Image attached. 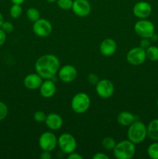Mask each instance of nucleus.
I'll use <instances>...</instances> for the list:
<instances>
[{
  "label": "nucleus",
  "mask_w": 158,
  "mask_h": 159,
  "mask_svg": "<svg viewBox=\"0 0 158 159\" xmlns=\"http://www.w3.org/2000/svg\"><path fill=\"white\" fill-rule=\"evenodd\" d=\"M8 115V107L4 102L0 101V121L4 120Z\"/></svg>",
  "instance_id": "nucleus-27"
},
{
  "label": "nucleus",
  "mask_w": 158,
  "mask_h": 159,
  "mask_svg": "<svg viewBox=\"0 0 158 159\" xmlns=\"http://www.w3.org/2000/svg\"><path fill=\"white\" fill-rule=\"evenodd\" d=\"M43 82V78L37 73H31L27 75L23 80V84L26 89L30 90L37 89Z\"/></svg>",
  "instance_id": "nucleus-14"
},
{
  "label": "nucleus",
  "mask_w": 158,
  "mask_h": 159,
  "mask_svg": "<svg viewBox=\"0 0 158 159\" xmlns=\"http://www.w3.org/2000/svg\"><path fill=\"white\" fill-rule=\"evenodd\" d=\"M88 82H89L91 85H95L96 84L99 82V77H98V75H96L95 74H93V73H91V74L88 75Z\"/></svg>",
  "instance_id": "nucleus-29"
},
{
  "label": "nucleus",
  "mask_w": 158,
  "mask_h": 159,
  "mask_svg": "<svg viewBox=\"0 0 158 159\" xmlns=\"http://www.w3.org/2000/svg\"><path fill=\"white\" fill-rule=\"evenodd\" d=\"M102 147H103L105 150L111 151L114 149L116 143V141H115L112 138L107 137V138H105L103 140H102Z\"/></svg>",
  "instance_id": "nucleus-24"
},
{
  "label": "nucleus",
  "mask_w": 158,
  "mask_h": 159,
  "mask_svg": "<svg viewBox=\"0 0 158 159\" xmlns=\"http://www.w3.org/2000/svg\"><path fill=\"white\" fill-rule=\"evenodd\" d=\"M68 159H83V157L78 153H76V152H72V153L68 154Z\"/></svg>",
  "instance_id": "nucleus-34"
},
{
  "label": "nucleus",
  "mask_w": 158,
  "mask_h": 159,
  "mask_svg": "<svg viewBox=\"0 0 158 159\" xmlns=\"http://www.w3.org/2000/svg\"><path fill=\"white\" fill-rule=\"evenodd\" d=\"M59 79L64 82L69 83L73 82L77 75V69L71 65H66L60 68L58 71Z\"/></svg>",
  "instance_id": "nucleus-12"
},
{
  "label": "nucleus",
  "mask_w": 158,
  "mask_h": 159,
  "mask_svg": "<svg viewBox=\"0 0 158 159\" xmlns=\"http://www.w3.org/2000/svg\"><path fill=\"white\" fill-rule=\"evenodd\" d=\"M147 59L146 50L140 47H136L130 49L126 54L127 62L132 65H140Z\"/></svg>",
  "instance_id": "nucleus-8"
},
{
  "label": "nucleus",
  "mask_w": 158,
  "mask_h": 159,
  "mask_svg": "<svg viewBox=\"0 0 158 159\" xmlns=\"http://www.w3.org/2000/svg\"><path fill=\"white\" fill-rule=\"evenodd\" d=\"M136 120V117L132 113L128 111H122L119 113L117 116V121L120 125L124 127H129Z\"/></svg>",
  "instance_id": "nucleus-18"
},
{
  "label": "nucleus",
  "mask_w": 158,
  "mask_h": 159,
  "mask_svg": "<svg viewBox=\"0 0 158 159\" xmlns=\"http://www.w3.org/2000/svg\"><path fill=\"white\" fill-rule=\"evenodd\" d=\"M127 137L133 144H140L147 137V127L143 122L136 120L129 126Z\"/></svg>",
  "instance_id": "nucleus-2"
},
{
  "label": "nucleus",
  "mask_w": 158,
  "mask_h": 159,
  "mask_svg": "<svg viewBox=\"0 0 158 159\" xmlns=\"http://www.w3.org/2000/svg\"><path fill=\"white\" fill-rule=\"evenodd\" d=\"M134 30L139 37L142 38L150 39L155 34V26L150 20L142 19L136 23Z\"/></svg>",
  "instance_id": "nucleus-5"
},
{
  "label": "nucleus",
  "mask_w": 158,
  "mask_h": 159,
  "mask_svg": "<svg viewBox=\"0 0 158 159\" xmlns=\"http://www.w3.org/2000/svg\"><path fill=\"white\" fill-rule=\"evenodd\" d=\"M35 69L37 74L40 75L43 79H52L58 73L60 61L54 54H43L36 61Z\"/></svg>",
  "instance_id": "nucleus-1"
},
{
  "label": "nucleus",
  "mask_w": 158,
  "mask_h": 159,
  "mask_svg": "<svg viewBox=\"0 0 158 159\" xmlns=\"http://www.w3.org/2000/svg\"><path fill=\"white\" fill-rule=\"evenodd\" d=\"M53 26L49 20L46 19H39L33 25V31L40 37H46L52 33Z\"/></svg>",
  "instance_id": "nucleus-9"
},
{
  "label": "nucleus",
  "mask_w": 158,
  "mask_h": 159,
  "mask_svg": "<svg viewBox=\"0 0 158 159\" xmlns=\"http://www.w3.org/2000/svg\"><path fill=\"white\" fill-rule=\"evenodd\" d=\"M71 9L77 16L86 17L91 13V6L88 0H74Z\"/></svg>",
  "instance_id": "nucleus-11"
},
{
  "label": "nucleus",
  "mask_w": 158,
  "mask_h": 159,
  "mask_svg": "<svg viewBox=\"0 0 158 159\" xmlns=\"http://www.w3.org/2000/svg\"><path fill=\"white\" fill-rule=\"evenodd\" d=\"M57 145V138L54 133L46 131L39 138V146L42 151L52 152Z\"/></svg>",
  "instance_id": "nucleus-7"
},
{
  "label": "nucleus",
  "mask_w": 158,
  "mask_h": 159,
  "mask_svg": "<svg viewBox=\"0 0 158 159\" xmlns=\"http://www.w3.org/2000/svg\"><path fill=\"white\" fill-rule=\"evenodd\" d=\"M3 22H4V20H3V16H2V15L1 12H0V27H1L2 24L3 23Z\"/></svg>",
  "instance_id": "nucleus-36"
},
{
  "label": "nucleus",
  "mask_w": 158,
  "mask_h": 159,
  "mask_svg": "<svg viewBox=\"0 0 158 159\" xmlns=\"http://www.w3.org/2000/svg\"><path fill=\"white\" fill-rule=\"evenodd\" d=\"M95 90L98 96L102 99H108L114 93V85L108 79H102L95 85Z\"/></svg>",
  "instance_id": "nucleus-10"
},
{
  "label": "nucleus",
  "mask_w": 158,
  "mask_h": 159,
  "mask_svg": "<svg viewBox=\"0 0 158 159\" xmlns=\"http://www.w3.org/2000/svg\"><path fill=\"white\" fill-rule=\"evenodd\" d=\"M9 13H10V16L13 19L20 18L21 16L22 13H23V8H22L21 5H12L10 8V10H9Z\"/></svg>",
  "instance_id": "nucleus-23"
},
{
  "label": "nucleus",
  "mask_w": 158,
  "mask_h": 159,
  "mask_svg": "<svg viewBox=\"0 0 158 159\" xmlns=\"http://www.w3.org/2000/svg\"><path fill=\"white\" fill-rule=\"evenodd\" d=\"M11 2H12L13 4H19V5H21L23 4V2H25V0H11Z\"/></svg>",
  "instance_id": "nucleus-35"
},
{
  "label": "nucleus",
  "mask_w": 158,
  "mask_h": 159,
  "mask_svg": "<svg viewBox=\"0 0 158 159\" xmlns=\"http://www.w3.org/2000/svg\"><path fill=\"white\" fill-rule=\"evenodd\" d=\"M1 28L2 30H4L6 33H11L12 32L14 29V26L12 25V23H11L10 22H3V23L2 24Z\"/></svg>",
  "instance_id": "nucleus-28"
},
{
  "label": "nucleus",
  "mask_w": 158,
  "mask_h": 159,
  "mask_svg": "<svg viewBox=\"0 0 158 159\" xmlns=\"http://www.w3.org/2000/svg\"><path fill=\"white\" fill-rule=\"evenodd\" d=\"M57 5L63 10H69L72 8L73 0H57Z\"/></svg>",
  "instance_id": "nucleus-25"
},
{
  "label": "nucleus",
  "mask_w": 158,
  "mask_h": 159,
  "mask_svg": "<svg viewBox=\"0 0 158 159\" xmlns=\"http://www.w3.org/2000/svg\"><path fill=\"white\" fill-rule=\"evenodd\" d=\"M6 32H5L4 30H2V29H0V46L4 44V43L6 42Z\"/></svg>",
  "instance_id": "nucleus-33"
},
{
  "label": "nucleus",
  "mask_w": 158,
  "mask_h": 159,
  "mask_svg": "<svg viewBox=\"0 0 158 159\" xmlns=\"http://www.w3.org/2000/svg\"><path fill=\"white\" fill-rule=\"evenodd\" d=\"M39 89L40 95L46 99L53 97L56 93L55 83L51 79H45V81H43Z\"/></svg>",
  "instance_id": "nucleus-16"
},
{
  "label": "nucleus",
  "mask_w": 158,
  "mask_h": 159,
  "mask_svg": "<svg viewBox=\"0 0 158 159\" xmlns=\"http://www.w3.org/2000/svg\"><path fill=\"white\" fill-rule=\"evenodd\" d=\"M133 12L135 16L140 19H147L150 16L152 12V7L147 2L140 1L134 5Z\"/></svg>",
  "instance_id": "nucleus-13"
},
{
  "label": "nucleus",
  "mask_w": 158,
  "mask_h": 159,
  "mask_svg": "<svg viewBox=\"0 0 158 159\" xmlns=\"http://www.w3.org/2000/svg\"><path fill=\"white\" fill-rule=\"evenodd\" d=\"M57 144L61 152L67 155L75 152L77 148V141L73 135L68 133H64L59 137L57 139Z\"/></svg>",
  "instance_id": "nucleus-6"
},
{
  "label": "nucleus",
  "mask_w": 158,
  "mask_h": 159,
  "mask_svg": "<svg viewBox=\"0 0 158 159\" xmlns=\"http://www.w3.org/2000/svg\"><path fill=\"white\" fill-rule=\"evenodd\" d=\"M100 52L101 54L105 57H110L116 53L117 49L116 42L112 38H107L102 40L100 43Z\"/></svg>",
  "instance_id": "nucleus-15"
},
{
  "label": "nucleus",
  "mask_w": 158,
  "mask_h": 159,
  "mask_svg": "<svg viewBox=\"0 0 158 159\" xmlns=\"http://www.w3.org/2000/svg\"><path fill=\"white\" fill-rule=\"evenodd\" d=\"M146 55L147 58L151 61H158V48L156 46L150 45L147 49H146Z\"/></svg>",
  "instance_id": "nucleus-20"
},
{
  "label": "nucleus",
  "mask_w": 158,
  "mask_h": 159,
  "mask_svg": "<svg viewBox=\"0 0 158 159\" xmlns=\"http://www.w3.org/2000/svg\"><path fill=\"white\" fill-rule=\"evenodd\" d=\"M147 155L152 159H158V142H153L147 148Z\"/></svg>",
  "instance_id": "nucleus-22"
},
{
  "label": "nucleus",
  "mask_w": 158,
  "mask_h": 159,
  "mask_svg": "<svg viewBox=\"0 0 158 159\" xmlns=\"http://www.w3.org/2000/svg\"><path fill=\"white\" fill-rule=\"evenodd\" d=\"M49 2H57V0H46Z\"/></svg>",
  "instance_id": "nucleus-37"
},
{
  "label": "nucleus",
  "mask_w": 158,
  "mask_h": 159,
  "mask_svg": "<svg viewBox=\"0 0 158 159\" xmlns=\"http://www.w3.org/2000/svg\"><path fill=\"white\" fill-rule=\"evenodd\" d=\"M40 158L41 159H51V158H52V155H51L50 152L43 151L41 155H40Z\"/></svg>",
  "instance_id": "nucleus-32"
},
{
  "label": "nucleus",
  "mask_w": 158,
  "mask_h": 159,
  "mask_svg": "<svg viewBox=\"0 0 158 159\" xmlns=\"http://www.w3.org/2000/svg\"><path fill=\"white\" fill-rule=\"evenodd\" d=\"M147 136L153 141H158V119L153 120L147 126Z\"/></svg>",
  "instance_id": "nucleus-19"
},
{
  "label": "nucleus",
  "mask_w": 158,
  "mask_h": 159,
  "mask_svg": "<svg viewBox=\"0 0 158 159\" xmlns=\"http://www.w3.org/2000/svg\"><path fill=\"white\" fill-rule=\"evenodd\" d=\"M44 123L46 127L51 130H57L63 125V119L57 113H52L46 115V120Z\"/></svg>",
  "instance_id": "nucleus-17"
},
{
  "label": "nucleus",
  "mask_w": 158,
  "mask_h": 159,
  "mask_svg": "<svg viewBox=\"0 0 158 159\" xmlns=\"http://www.w3.org/2000/svg\"><path fill=\"white\" fill-rule=\"evenodd\" d=\"M150 40L149 38H143L139 43V47L143 49H147L150 46Z\"/></svg>",
  "instance_id": "nucleus-30"
},
{
  "label": "nucleus",
  "mask_w": 158,
  "mask_h": 159,
  "mask_svg": "<svg viewBox=\"0 0 158 159\" xmlns=\"http://www.w3.org/2000/svg\"><path fill=\"white\" fill-rule=\"evenodd\" d=\"M26 17L28 20L34 23L40 18V13L38 9L36 8H29L26 10Z\"/></svg>",
  "instance_id": "nucleus-21"
},
{
  "label": "nucleus",
  "mask_w": 158,
  "mask_h": 159,
  "mask_svg": "<svg viewBox=\"0 0 158 159\" xmlns=\"http://www.w3.org/2000/svg\"><path fill=\"white\" fill-rule=\"evenodd\" d=\"M113 155L117 159H131L136 153V147L129 140H124L117 143L113 149Z\"/></svg>",
  "instance_id": "nucleus-3"
},
{
  "label": "nucleus",
  "mask_w": 158,
  "mask_h": 159,
  "mask_svg": "<svg viewBox=\"0 0 158 159\" xmlns=\"http://www.w3.org/2000/svg\"><path fill=\"white\" fill-rule=\"evenodd\" d=\"M91 106V99L89 96L85 93H77L71 100V107L73 111L76 113H84L89 109Z\"/></svg>",
  "instance_id": "nucleus-4"
},
{
  "label": "nucleus",
  "mask_w": 158,
  "mask_h": 159,
  "mask_svg": "<svg viewBox=\"0 0 158 159\" xmlns=\"http://www.w3.org/2000/svg\"><path fill=\"white\" fill-rule=\"evenodd\" d=\"M93 159H108V155H106L105 154L102 153V152H99V153H96L93 155L92 157Z\"/></svg>",
  "instance_id": "nucleus-31"
},
{
  "label": "nucleus",
  "mask_w": 158,
  "mask_h": 159,
  "mask_svg": "<svg viewBox=\"0 0 158 159\" xmlns=\"http://www.w3.org/2000/svg\"><path fill=\"white\" fill-rule=\"evenodd\" d=\"M46 118V115L44 112L41 111V110H38V111L35 112L33 114V120L37 121V123H43L45 122Z\"/></svg>",
  "instance_id": "nucleus-26"
},
{
  "label": "nucleus",
  "mask_w": 158,
  "mask_h": 159,
  "mask_svg": "<svg viewBox=\"0 0 158 159\" xmlns=\"http://www.w3.org/2000/svg\"><path fill=\"white\" fill-rule=\"evenodd\" d=\"M156 106H157V107H158V99H157V102H156Z\"/></svg>",
  "instance_id": "nucleus-38"
}]
</instances>
